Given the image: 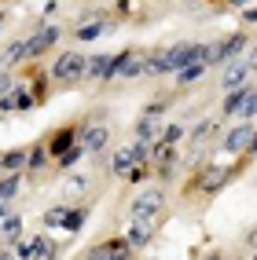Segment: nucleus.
Listing matches in <instances>:
<instances>
[{"label":"nucleus","instance_id":"nucleus-31","mask_svg":"<svg viewBox=\"0 0 257 260\" xmlns=\"http://www.w3.org/2000/svg\"><path fill=\"white\" fill-rule=\"evenodd\" d=\"M63 220H66V205H51L44 213V228H63Z\"/></svg>","mask_w":257,"mask_h":260},{"label":"nucleus","instance_id":"nucleus-36","mask_svg":"<svg viewBox=\"0 0 257 260\" xmlns=\"http://www.w3.org/2000/svg\"><path fill=\"white\" fill-rule=\"evenodd\" d=\"M8 213H15V198H0V220H4Z\"/></svg>","mask_w":257,"mask_h":260},{"label":"nucleus","instance_id":"nucleus-4","mask_svg":"<svg viewBox=\"0 0 257 260\" xmlns=\"http://www.w3.org/2000/svg\"><path fill=\"white\" fill-rule=\"evenodd\" d=\"M228 180H232V169H206V172H198V176L187 183V194H217L220 187H228Z\"/></svg>","mask_w":257,"mask_h":260},{"label":"nucleus","instance_id":"nucleus-9","mask_svg":"<svg viewBox=\"0 0 257 260\" xmlns=\"http://www.w3.org/2000/svg\"><path fill=\"white\" fill-rule=\"evenodd\" d=\"M59 26H44V29H37V33H33V37L26 41V51H30V59H41L44 55V51L51 48V44H55L59 41Z\"/></svg>","mask_w":257,"mask_h":260},{"label":"nucleus","instance_id":"nucleus-22","mask_svg":"<svg viewBox=\"0 0 257 260\" xmlns=\"http://www.w3.org/2000/svg\"><path fill=\"white\" fill-rule=\"evenodd\" d=\"M44 158H48V147L44 143L30 147V158H26V172H30V176H37V172L44 169Z\"/></svg>","mask_w":257,"mask_h":260},{"label":"nucleus","instance_id":"nucleus-19","mask_svg":"<svg viewBox=\"0 0 257 260\" xmlns=\"http://www.w3.org/2000/svg\"><path fill=\"white\" fill-rule=\"evenodd\" d=\"M129 59H132V51H118V55H110L107 59V70H103V84L114 81V77H122V70H125Z\"/></svg>","mask_w":257,"mask_h":260},{"label":"nucleus","instance_id":"nucleus-18","mask_svg":"<svg viewBox=\"0 0 257 260\" xmlns=\"http://www.w3.org/2000/svg\"><path fill=\"white\" fill-rule=\"evenodd\" d=\"M22 172H0V198H19Z\"/></svg>","mask_w":257,"mask_h":260},{"label":"nucleus","instance_id":"nucleus-42","mask_svg":"<svg viewBox=\"0 0 257 260\" xmlns=\"http://www.w3.org/2000/svg\"><path fill=\"white\" fill-rule=\"evenodd\" d=\"M202 260H224V256H220V253H210V256H202Z\"/></svg>","mask_w":257,"mask_h":260},{"label":"nucleus","instance_id":"nucleus-20","mask_svg":"<svg viewBox=\"0 0 257 260\" xmlns=\"http://www.w3.org/2000/svg\"><path fill=\"white\" fill-rule=\"evenodd\" d=\"M103 33H110V22L96 19V22H89V26L74 29V37H77V44H81V41H96V37H103Z\"/></svg>","mask_w":257,"mask_h":260},{"label":"nucleus","instance_id":"nucleus-32","mask_svg":"<svg viewBox=\"0 0 257 260\" xmlns=\"http://www.w3.org/2000/svg\"><path fill=\"white\" fill-rule=\"evenodd\" d=\"M140 74H144V59H140V55H136V51H132V59L125 62L122 77H129V81H132V77H140Z\"/></svg>","mask_w":257,"mask_h":260},{"label":"nucleus","instance_id":"nucleus-40","mask_svg":"<svg viewBox=\"0 0 257 260\" xmlns=\"http://www.w3.org/2000/svg\"><path fill=\"white\" fill-rule=\"evenodd\" d=\"M228 4H232V8H239V11H243V8L250 4V0H228Z\"/></svg>","mask_w":257,"mask_h":260},{"label":"nucleus","instance_id":"nucleus-25","mask_svg":"<svg viewBox=\"0 0 257 260\" xmlns=\"http://www.w3.org/2000/svg\"><path fill=\"white\" fill-rule=\"evenodd\" d=\"M129 165H136V161H132L129 147H122V150L114 154V161H110V172H114V176H125V172H129Z\"/></svg>","mask_w":257,"mask_h":260},{"label":"nucleus","instance_id":"nucleus-45","mask_svg":"<svg viewBox=\"0 0 257 260\" xmlns=\"http://www.w3.org/2000/svg\"><path fill=\"white\" fill-rule=\"evenodd\" d=\"M253 260H257V253H253Z\"/></svg>","mask_w":257,"mask_h":260},{"label":"nucleus","instance_id":"nucleus-35","mask_svg":"<svg viewBox=\"0 0 257 260\" xmlns=\"http://www.w3.org/2000/svg\"><path fill=\"white\" fill-rule=\"evenodd\" d=\"M81 260H107V253H103V249H99V242H96V246H92L89 253H84Z\"/></svg>","mask_w":257,"mask_h":260},{"label":"nucleus","instance_id":"nucleus-12","mask_svg":"<svg viewBox=\"0 0 257 260\" xmlns=\"http://www.w3.org/2000/svg\"><path fill=\"white\" fill-rule=\"evenodd\" d=\"M250 92H253V81L239 84V88H228L224 103H220V117H235V114H239V107H243V99H246Z\"/></svg>","mask_w":257,"mask_h":260},{"label":"nucleus","instance_id":"nucleus-10","mask_svg":"<svg viewBox=\"0 0 257 260\" xmlns=\"http://www.w3.org/2000/svg\"><path fill=\"white\" fill-rule=\"evenodd\" d=\"M253 121H243V125H235L228 136H224V154H243L246 143H250V136H253Z\"/></svg>","mask_w":257,"mask_h":260},{"label":"nucleus","instance_id":"nucleus-11","mask_svg":"<svg viewBox=\"0 0 257 260\" xmlns=\"http://www.w3.org/2000/svg\"><path fill=\"white\" fill-rule=\"evenodd\" d=\"M250 81V62L246 59H235V62H228L224 66V74H220V88H239V84H246Z\"/></svg>","mask_w":257,"mask_h":260},{"label":"nucleus","instance_id":"nucleus-23","mask_svg":"<svg viewBox=\"0 0 257 260\" xmlns=\"http://www.w3.org/2000/svg\"><path fill=\"white\" fill-rule=\"evenodd\" d=\"M206 70H210L206 62H187L184 70H177V84H195V81H198Z\"/></svg>","mask_w":257,"mask_h":260},{"label":"nucleus","instance_id":"nucleus-39","mask_svg":"<svg viewBox=\"0 0 257 260\" xmlns=\"http://www.w3.org/2000/svg\"><path fill=\"white\" fill-rule=\"evenodd\" d=\"M0 260H19V256H15L11 249H0Z\"/></svg>","mask_w":257,"mask_h":260},{"label":"nucleus","instance_id":"nucleus-2","mask_svg":"<svg viewBox=\"0 0 257 260\" xmlns=\"http://www.w3.org/2000/svg\"><path fill=\"white\" fill-rule=\"evenodd\" d=\"M162 209H165V190L162 187H147V190H140V194L132 198L129 216L132 220H154V216H162Z\"/></svg>","mask_w":257,"mask_h":260},{"label":"nucleus","instance_id":"nucleus-1","mask_svg":"<svg viewBox=\"0 0 257 260\" xmlns=\"http://www.w3.org/2000/svg\"><path fill=\"white\" fill-rule=\"evenodd\" d=\"M84 59H89V55L63 51V55L51 62V81H55V84H81L84 81Z\"/></svg>","mask_w":257,"mask_h":260},{"label":"nucleus","instance_id":"nucleus-7","mask_svg":"<svg viewBox=\"0 0 257 260\" xmlns=\"http://www.w3.org/2000/svg\"><path fill=\"white\" fill-rule=\"evenodd\" d=\"M81 140V125H63V128H55L44 140V147H48V158H63L66 150H70L74 143Z\"/></svg>","mask_w":257,"mask_h":260},{"label":"nucleus","instance_id":"nucleus-38","mask_svg":"<svg viewBox=\"0 0 257 260\" xmlns=\"http://www.w3.org/2000/svg\"><path fill=\"white\" fill-rule=\"evenodd\" d=\"M243 22H257V8H243Z\"/></svg>","mask_w":257,"mask_h":260},{"label":"nucleus","instance_id":"nucleus-29","mask_svg":"<svg viewBox=\"0 0 257 260\" xmlns=\"http://www.w3.org/2000/svg\"><path fill=\"white\" fill-rule=\"evenodd\" d=\"M81 158H84V147H81V140H77V143H74L70 150H66L63 158H55V161H59V169H70V165H77Z\"/></svg>","mask_w":257,"mask_h":260},{"label":"nucleus","instance_id":"nucleus-24","mask_svg":"<svg viewBox=\"0 0 257 260\" xmlns=\"http://www.w3.org/2000/svg\"><path fill=\"white\" fill-rule=\"evenodd\" d=\"M154 132H158V117H151V114H144L140 121H136V140H144V143H151V140H154Z\"/></svg>","mask_w":257,"mask_h":260},{"label":"nucleus","instance_id":"nucleus-6","mask_svg":"<svg viewBox=\"0 0 257 260\" xmlns=\"http://www.w3.org/2000/svg\"><path fill=\"white\" fill-rule=\"evenodd\" d=\"M158 223H162V216H154V220H132V223H129V231H125L122 238L129 242L136 253H140V249H147L151 242H154V231H158Z\"/></svg>","mask_w":257,"mask_h":260},{"label":"nucleus","instance_id":"nucleus-27","mask_svg":"<svg viewBox=\"0 0 257 260\" xmlns=\"http://www.w3.org/2000/svg\"><path fill=\"white\" fill-rule=\"evenodd\" d=\"M37 242H41V235H30L26 242H15V256H19V260H33V249H37Z\"/></svg>","mask_w":257,"mask_h":260},{"label":"nucleus","instance_id":"nucleus-16","mask_svg":"<svg viewBox=\"0 0 257 260\" xmlns=\"http://www.w3.org/2000/svg\"><path fill=\"white\" fill-rule=\"evenodd\" d=\"M26 59H30L26 41H11V44L4 48V55H0V66H4V70H11V66H19V62H26Z\"/></svg>","mask_w":257,"mask_h":260},{"label":"nucleus","instance_id":"nucleus-33","mask_svg":"<svg viewBox=\"0 0 257 260\" xmlns=\"http://www.w3.org/2000/svg\"><path fill=\"white\" fill-rule=\"evenodd\" d=\"M162 140H165L169 147H177V143L184 140V125H169V128H162Z\"/></svg>","mask_w":257,"mask_h":260},{"label":"nucleus","instance_id":"nucleus-41","mask_svg":"<svg viewBox=\"0 0 257 260\" xmlns=\"http://www.w3.org/2000/svg\"><path fill=\"white\" fill-rule=\"evenodd\" d=\"M246 242H250V246H253V249H257V228H253V231H250V238H246Z\"/></svg>","mask_w":257,"mask_h":260},{"label":"nucleus","instance_id":"nucleus-14","mask_svg":"<svg viewBox=\"0 0 257 260\" xmlns=\"http://www.w3.org/2000/svg\"><path fill=\"white\" fill-rule=\"evenodd\" d=\"M26 158H30L26 147L4 150V154H0V172H26Z\"/></svg>","mask_w":257,"mask_h":260},{"label":"nucleus","instance_id":"nucleus-21","mask_svg":"<svg viewBox=\"0 0 257 260\" xmlns=\"http://www.w3.org/2000/svg\"><path fill=\"white\" fill-rule=\"evenodd\" d=\"M19 235H22V213H8V216H4V242H8V246H15Z\"/></svg>","mask_w":257,"mask_h":260},{"label":"nucleus","instance_id":"nucleus-43","mask_svg":"<svg viewBox=\"0 0 257 260\" xmlns=\"http://www.w3.org/2000/svg\"><path fill=\"white\" fill-rule=\"evenodd\" d=\"M0 26H4V15H0Z\"/></svg>","mask_w":257,"mask_h":260},{"label":"nucleus","instance_id":"nucleus-8","mask_svg":"<svg viewBox=\"0 0 257 260\" xmlns=\"http://www.w3.org/2000/svg\"><path fill=\"white\" fill-rule=\"evenodd\" d=\"M37 107V99L33 92H26V84H15L8 95H0V114H11V110H33Z\"/></svg>","mask_w":257,"mask_h":260},{"label":"nucleus","instance_id":"nucleus-44","mask_svg":"<svg viewBox=\"0 0 257 260\" xmlns=\"http://www.w3.org/2000/svg\"><path fill=\"white\" fill-rule=\"evenodd\" d=\"M235 260H246V256H235Z\"/></svg>","mask_w":257,"mask_h":260},{"label":"nucleus","instance_id":"nucleus-26","mask_svg":"<svg viewBox=\"0 0 257 260\" xmlns=\"http://www.w3.org/2000/svg\"><path fill=\"white\" fill-rule=\"evenodd\" d=\"M59 256V249H55V242H51L48 235H41V242H37V249H33V260H55Z\"/></svg>","mask_w":257,"mask_h":260},{"label":"nucleus","instance_id":"nucleus-17","mask_svg":"<svg viewBox=\"0 0 257 260\" xmlns=\"http://www.w3.org/2000/svg\"><path fill=\"white\" fill-rule=\"evenodd\" d=\"M107 59H110V55H89V59H84V81H89V84H103Z\"/></svg>","mask_w":257,"mask_h":260},{"label":"nucleus","instance_id":"nucleus-28","mask_svg":"<svg viewBox=\"0 0 257 260\" xmlns=\"http://www.w3.org/2000/svg\"><path fill=\"white\" fill-rule=\"evenodd\" d=\"M147 176H151V165H147V161H136V165H129V172H125L122 180H129V183H144Z\"/></svg>","mask_w":257,"mask_h":260},{"label":"nucleus","instance_id":"nucleus-37","mask_svg":"<svg viewBox=\"0 0 257 260\" xmlns=\"http://www.w3.org/2000/svg\"><path fill=\"white\" fill-rule=\"evenodd\" d=\"M243 59L250 62V74H257V44H253V48L246 51V55H243Z\"/></svg>","mask_w":257,"mask_h":260},{"label":"nucleus","instance_id":"nucleus-30","mask_svg":"<svg viewBox=\"0 0 257 260\" xmlns=\"http://www.w3.org/2000/svg\"><path fill=\"white\" fill-rule=\"evenodd\" d=\"M235 117H243V121H253V117H257V88L243 99V107H239V114H235Z\"/></svg>","mask_w":257,"mask_h":260},{"label":"nucleus","instance_id":"nucleus-5","mask_svg":"<svg viewBox=\"0 0 257 260\" xmlns=\"http://www.w3.org/2000/svg\"><path fill=\"white\" fill-rule=\"evenodd\" d=\"M81 147H84V154H103L110 147V125H103V121L81 125Z\"/></svg>","mask_w":257,"mask_h":260},{"label":"nucleus","instance_id":"nucleus-34","mask_svg":"<svg viewBox=\"0 0 257 260\" xmlns=\"http://www.w3.org/2000/svg\"><path fill=\"white\" fill-rule=\"evenodd\" d=\"M210 128H213V121H198V125H195L191 132H187V136H191V143H198V140H202V136L210 132Z\"/></svg>","mask_w":257,"mask_h":260},{"label":"nucleus","instance_id":"nucleus-15","mask_svg":"<svg viewBox=\"0 0 257 260\" xmlns=\"http://www.w3.org/2000/svg\"><path fill=\"white\" fill-rule=\"evenodd\" d=\"M89 213H92V205H66V220H63V231L66 235H77L81 228H84V220H89Z\"/></svg>","mask_w":257,"mask_h":260},{"label":"nucleus","instance_id":"nucleus-13","mask_svg":"<svg viewBox=\"0 0 257 260\" xmlns=\"http://www.w3.org/2000/svg\"><path fill=\"white\" fill-rule=\"evenodd\" d=\"M99 249L107 253V260H136V249L129 246L125 238H103Z\"/></svg>","mask_w":257,"mask_h":260},{"label":"nucleus","instance_id":"nucleus-3","mask_svg":"<svg viewBox=\"0 0 257 260\" xmlns=\"http://www.w3.org/2000/svg\"><path fill=\"white\" fill-rule=\"evenodd\" d=\"M246 44H250V37H246L243 29L232 33V37H224V41H217V44H213V55H210V66H228V62H235V59H243Z\"/></svg>","mask_w":257,"mask_h":260}]
</instances>
